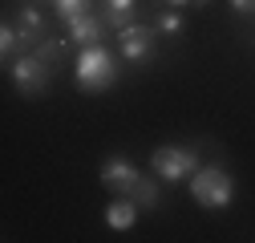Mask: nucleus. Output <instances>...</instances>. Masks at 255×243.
<instances>
[{"label": "nucleus", "mask_w": 255, "mask_h": 243, "mask_svg": "<svg viewBox=\"0 0 255 243\" xmlns=\"http://www.w3.org/2000/svg\"><path fill=\"white\" fill-rule=\"evenodd\" d=\"M118 81V57L106 45H85L77 53V89L85 94H102Z\"/></svg>", "instance_id": "obj_1"}, {"label": "nucleus", "mask_w": 255, "mask_h": 243, "mask_svg": "<svg viewBox=\"0 0 255 243\" xmlns=\"http://www.w3.org/2000/svg\"><path fill=\"white\" fill-rule=\"evenodd\" d=\"M190 195H195V203H203L211 211H223L235 199V182L223 166H199L190 174Z\"/></svg>", "instance_id": "obj_2"}, {"label": "nucleus", "mask_w": 255, "mask_h": 243, "mask_svg": "<svg viewBox=\"0 0 255 243\" xmlns=\"http://www.w3.org/2000/svg\"><path fill=\"white\" fill-rule=\"evenodd\" d=\"M150 170L162 182H182L199 170V154L190 146H158L150 154Z\"/></svg>", "instance_id": "obj_3"}, {"label": "nucleus", "mask_w": 255, "mask_h": 243, "mask_svg": "<svg viewBox=\"0 0 255 243\" xmlns=\"http://www.w3.org/2000/svg\"><path fill=\"white\" fill-rule=\"evenodd\" d=\"M12 81H16V89L24 98H41L49 89V81H53V65L41 61L37 53H20L12 61Z\"/></svg>", "instance_id": "obj_4"}, {"label": "nucleus", "mask_w": 255, "mask_h": 243, "mask_svg": "<svg viewBox=\"0 0 255 243\" xmlns=\"http://www.w3.org/2000/svg\"><path fill=\"white\" fill-rule=\"evenodd\" d=\"M118 49H122V61H130V65H146L158 49V33L146 24H126L118 33Z\"/></svg>", "instance_id": "obj_5"}, {"label": "nucleus", "mask_w": 255, "mask_h": 243, "mask_svg": "<svg viewBox=\"0 0 255 243\" xmlns=\"http://www.w3.org/2000/svg\"><path fill=\"white\" fill-rule=\"evenodd\" d=\"M138 178H142V170H138L130 158H122V154H114V158L102 162V187L114 191V195H130Z\"/></svg>", "instance_id": "obj_6"}, {"label": "nucleus", "mask_w": 255, "mask_h": 243, "mask_svg": "<svg viewBox=\"0 0 255 243\" xmlns=\"http://www.w3.org/2000/svg\"><path fill=\"white\" fill-rule=\"evenodd\" d=\"M106 16H98V12H85V16H77V20H69L65 24V37L73 41V45H102V37H106Z\"/></svg>", "instance_id": "obj_7"}, {"label": "nucleus", "mask_w": 255, "mask_h": 243, "mask_svg": "<svg viewBox=\"0 0 255 243\" xmlns=\"http://www.w3.org/2000/svg\"><path fill=\"white\" fill-rule=\"evenodd\" d=\"M45 12H41V4H24L20 12H16V33H20V41L24 45H37L41 37H45Z\"/></svg>", "instance_id": "obj_8"}, {"label": "nucleus", "mask_w": 255, "mask_h": 243, "mask_svg": "<svg viewBox=\"0 0 255 243\" xmlns=\"http://www.w3.org/2000/svg\"><path fill=\"white\" fill-rule=\"evenodd\" d=\"M138 211H142V207H138L130 195H118V199L106 207V223H110L114 231H130V227L138 223Z\"/></svg>", "instance_id": "obj_9"}, {"label": "nucleus", "mask_w": 255, "mask_h": 243, "mask_svg": "<svg viewBox=\"0 0 255 243\" xmlns=\"http://www.w3.org/2000/svg\"><path fill=\"white\" fill-rule=\"evenodd\" d=\"M102 16H106V24L110 28H118V33H122V28L126 24H134V12H138V4H134V0H102Z\"/></svg>", "instance_id": "obj_10"}, {"label": "nucleus", "mask_w": 255, "mask_h": 243, "mask_svg": "<svg viewBox=\"0 0 255 243\" xmlns=\"http://www.w3.org/2000/svg\"><path fill=\"white\" fill-rule=\"evenodd\" d=\"M130 199H134V203H138L142 211H154L158 203H162V195H158V174H154V178H146V174H142V178L134 182Z\"/></svg>", "instance_id": "obj_11"}, {"label": "nucleus", "mask_w": 255, "mask_h": 243, "mask_svg": "<svg viewBox=\"0 0 255 243\" xmlns=\"http://www.w3.org/2000/svg\"><path fill=\"white\" fill-rule=\"evenodd\" d=\"M49 8L57 12V20H61V24H69V20L85 16V12H93V0H53Z\"/></svg>", "instance_id": "obj_12"}, {"label": "nucleus", "mask_w": 255, "mask_h": 243, "mask_svg": "<svg viewBox=\"0 0 255 243\" xmlns=\"http://www.w3.org/2000/svg\"><path fill=\"white\" fill-rule=\"evenodd\" d=\"M0 53H4V61H16V57L24 53V41H20V33H16V24H4V28H0Z\"/></svg>", "instance_id": "obj_13"}, {"label": "nucleus", "mask_w": 255, "mask_h": 243, "mask_svg": "<svg viewBox=\"0 0 255 243\" xmlns=\"http://www.w3.org/2000/svg\"><path fill=\"white\" fill-rule=\"evenodd\" d=\"M33 53H37L41 61H49V65H57V61L65 57V41H61V37H57V41H53V37H41Z\"/></svg>", "instance_id": "obj_14"}, {"label": "nucleus", "mask_w": 255, "mask_h": 243, "mask_svg": "<svg viewBox=\"0 0 255 243\" xmlns=\"http://www.w3.org/2000/svg\"><path fill=\"white\" fill-rule=\"evenodd\" d=\"M158 33H162V37H174V33H182V12L166 8L162 16H158Z\"/></svg>", "instance_id": "obj_15"}, {"label": "nucleus", "mask_w": 255, "mask_h": 243, "mask_svg": "<svg viewBox=\"0 0 255 243\" xmlns=\"http://www.w3.org/2000/svg\"><path fill=\"white\" fill-rule=\"evenodd\" d=\"M166 4H170V8H186V4H195V8H207L211 0H166Z\"/></svg>", "instance_id": "obj_16"}, {"label": "nucleus", "mask_w": 255, "mask_h": 243, "mask_svg": "<svg viewBox=\"0 0 255 243\" xmlns=\"http://www.w3.org/2000/svg\"><path fill=\"white\" fill-rule=\"evenodd\" d=\"M235 12H255V0H231Z\"/></svg>", "instance_id": "obj_17"}, {"label": "nucleus", "mask_w": 255, "mask_h": 243, "mask_svg": "<svg viewBox=\"0 0 255 243\" xmlns=\"http://www.w3.org/2000/svg\"><path fill=\"white\" fill-rule=\"evenodd\" d=\"M24 4H53V0H24Z\"/></svg>", "instance_id": "obj_18"}]
</instances>
